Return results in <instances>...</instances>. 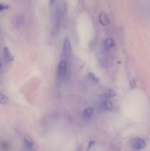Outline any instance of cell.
I'll use <instances>...</instances> for the list:
<instances>
[{"label": "cell", "mask_w": 150, "mask_h": 151, "mask_svg": "<svg viewBox=\"0 0 150 151\" xmlns=\"http://www.w3.org/2000/svg\"><path fill=\"white\" fill-rule=\"evenodd\" d=\"M63 52L67 59H71L72 57V48L71 41L69 38H65L63 47Z\"/></svg>", "instance_id": "obj_1"}, {"label": "cell", "mask_w": 150, "mask_h": 151, "mask_svg": "<svg viewBox=\"0 0 150 151\" xmlns=\"http://www.w3.org/2000/svg\"><path fill=\"white\" fill-rule=\"evenodd\" d=\"M68 63L66 60H62L60 62L57 68V76L59 79H63L67 74Z\"/></svg>", "instance_id": "obj_2"}, {"label": "cell", "mask_w": 150, "mask_h": 151, "mask_svg": "<svg viewBox=\"0 0 150 151\" xmlns=\"http://www.w3.org/2000/svg\"><path fill=\"white\" fill-rule=\"evenodd\" d=\"M132 145L136 150H141V149L144 148L146 146V142L144 139H142L137 138L132 140Z\"/></svg>", "instance_id": "obj_3"}, {"label": "cell", "mask_w": 150, "mask_h": 151, "mask_svg": "<svg viewBox=\"0 0 150 151\" xmlns=\"http://www.w3.org/2000/svg\"><path fill=\"white\" fill-rule=\"evenodd\" d=\"M99 23L104 27L108 26L110 23L109 16H107V13H105L104 12L100 13L99 16Z\"/></svg>", "instance_id": "obj_4"}, {"label": "cell", "mask_w": 150, "mask_h": 151, "mask_svg": "<svg viewBox=\"0 0 150 151\" xmlns=\"http://www.w3.org/2000/svg\"><path fill=\"white\" fill-rule=\"evenodd\" d=\"M61 18H62V14L60 10H59L58 11H57L55 16V21H54V33L58 31L59 27H60V23H61Z\"/></svg>", "instance_id": "obj_5"}, {"label": "cell", "mask_w": 150, "mask_h": 151, "mask_svg": "<svg viewBox=\"0 0 150 151\" xmlns=\"http://www.w3.org/2000/svg\"><path fill=\"white\" fill-rule=\"evenodd\" d=\"M93 114H94V109L92 107L86 108L83 111V113H82V118L85 120L91 119Z\"/></svg>", "instance_id": "obj_6"}, {"label": "cell", "mask_w": 150, "mask_h": 151, "mask_svg": "<svg viewBox=\"0 0 150 151\" xmlns=\"http://www.w3.org/2000/svg\"><path fill=\"white\" fill-rule=\"evenodd\" d=\"M4 57L7 63H10V62L13 61V59H14V57L11 54L9 49L6 47H4Z\"/></svg>", "instance_id": "obj_7"}, {"label": "cell", "mask_w": 150, "mask_h": 151, "mask_svg": "<svg viewBox=\"0 0 150 151\" xmlns=\"http://www.w3.org/2000/svg\"><path fill=\"white\" fill-rule=\"evenodd\" d=\"M114 46H115V41L113 38H108L104 41V50H107V51H108V50H110V49L114 47Z\"/></svg>", "instance_id": "obj_8"}, {"label": "cell", "mask_w": 150, "mask_h": 151, "mask_svg": "<svg viewBox=\"0 0 150 151\" xmlns=\"http://www.w3.org/2000/svg\"><path fill=\"white\" fill-rule=\"evenodd\" d=\"M23 23V17L22 16H16L15 19H13V24L16 27H19Z\"/></svg>", "instance_id": "obj_9"}, {"label": "cell", "mask_w": 150, "mask_h": 151, "mask_svg": "<svg viewBox=\"0 0 150 151\" xmlns=\"http://www.w3.org/2000/svg\"><path fill=\"white\" fill-rule=\"evenodd\" d=\"M9 102H10V100H9L8 97L7 95H5V94L0 92V103L3 105H5L7 104Z\"/></svg>", "instance_id": "obj_10"}, {"label": "cell", "mask_w": 150, "mask_h": 151, "mask_svg": "<svg viewBox=\"0 0 150 151\" xmlns=\"http://www.w3.org/2000/svg\"><path fill=\"white\" fill-rule=\"evenodd\" d=\"M87 77H88V79H89L91 81H92L93 83H97L99 81V78H97V77L96 76L94 73H89Z\"/></svg>", "instance_id": "obj_11"}, {"label": "cell", "mask_w": 150, "mask_h": 151, "mask_svg": "<svg viewBox=\"0 0 150 151\" xmlns=\"http://www.w3.org/2000/svg\"><path fill=\"white\" fill-rule=\"evenodd\" d=\"M24 143L26 147H27L28 149H32V146H33V142H32V140L29 138V137H26V138L24 139Z\"/></svg>", "instance_id": "obj_12"}, {"label": "cell", "mask_w": 150, "mask_h": 151, "mask_svg": "<svg viewBox=\"0 0 150 151\" xmlns=\"http://www.w3.org/2000/svg\"><path fill=\"white\" fill-rule=\"evenodd\" d=\"M9 8V6L7 5V4H2V3H0V12L3 11L4 10H7V9Z\"/></svg>", "instance_id": "obj_13"}, {"label": "cell", "mask_w": 150, "mask_h": 151, "mask_svg": "<svg viewBox=\"0 0 150 151\" xmlns=\"http://www.w3.org/2000/svg\"><path fill=\"white\" fill-rule=\"evenodd\" d=\"M131 87H132V88H135V81H131Z\"/></svg>", "instance_id": "obj_14"}, {"label": "cell", "mask_w": 150, "mask_h": 151, "mask_svg": "<svg viewBox=\"0 0 150 151\" xmlns=\"http://www.w3.org/2000/svg\"><path fill=\"white\" fill-rule=\"evenodd\" d=\"M94 141H91V142H90L89 146H88V150H89V149L92 147V145H94Z\"/></svg>", "instance_id": "obj_15"}, {"label": "cell", "mask_w": 150, "mask_h": 151, "mask_svg": "<svg viewBox=\"0 0 150 151\" xmlns=\"http://www.w3.org/2000/svg\"><path fill=\"white\" fill-rule=\"evenodd\" d=\"M54 0H50V4H52L54 3Z\"/></svg>", "instance_id": "obj_16"}, {"label": "cell", "mask_w": 150, "mask_h": 151, "mask_svg": "<svg viewBox=\"0 0 150 151\" xmlns=\"http://www.w3.org/2000/svg\"><path fill=\"white\" fill-rule=\"evenodd\" d=\"M1 61H0V69H1Z\"/></svg>", "instance_id": "obj_17"}]
</instances>
